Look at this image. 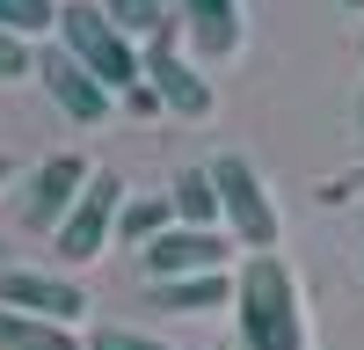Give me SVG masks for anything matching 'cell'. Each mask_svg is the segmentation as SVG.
I'll return each mask as SVG.
<instances>
[{"instance_id": "cell-1", "label": "cell", "mask_w": 364, "mask_h": 350, "mask_svg": "<svg viewBox=\"0 0 364 350\" xmlns=\"http://www.w3.org/2000/svg\"><path fill=\"white\" fill-rule=\"evenodd\" d=\"M233 329L248 350H314V329H306V292H299V270L269 248V255H248L233 270Z\"/></svg>"}, {"instance_id": "cell-17", "label": "cell", "mask_w": 364, "mask_h": 350, "mask_svg": "<svg viewBox=\"0 0 364 350\" xmlns=\"http://www.w3.org/2000/svg\"><path fill=\"white\" fill-rule=\"evenodd\" d=\"M87 350H175V343L146 336V329H124V321H102V329L87 336Z\"/></svg>"}, {"instance_id": "cell-5", "label": "cell", "mask_w": 364, "mask_h": 350, "mask_svg": "<svg viewBox=\"0 0 364 350\" xmlns=\"http://www.w3.org/2000/svg\"><path fill=\"white\" fill-rule=\"evenodd\" d=\"M124 204H132V190H124V183H117V175L102 168L95 183H87V197L73 204V219L51 233V248L66 255V262H95V255L117 241V219H124Z\"/></svg>"}, {"instance_id": "cell-19", "label": "cell", "mask_w": 364, "mask_h": 350, "mask_svg": "<svg viewBox=\"0 0 364 350\" xmlns=\"http://www.w3.org/2000/svg\"><path fill=\"white\" fill-rule=\"evenodd\" d=\"M124 110H132V117H154V110H168V102H161V88H154V80H139L132 95H124Z\"/></svg>"}, {"instance_id": "cell-6", "label": "cell", "mask_w": 364, "mask_h": 350, "mask_svg": "<svg viewBox=\"0 0 364 350\" xmlns=\"http://www.w3.org/2000/svg\"><path fill=\"white\" fill-rule=\"evenodd\" d=\"M87 183H95V168H87L80 154H51L44 168H29V190H22V226L29 233H58L73 219V204L87 197Z\"/></svg>"}, {"instance_id": "cell-21", "label": "cell", "mask_w": 364, "mask_h": 350, "mask_svg": "<svg viewBox=\"0 0 364 350\" xmlns=\"http://www.w3.org/2000/svg\"><path fill=\"white\" fill-rule=\"evenodd\" d=\"M8 175H15V161H8V154H0V183H8Z\"/></svg>"}, {"instance_id": "cell-13", "label": "cell", "mask_w": 364, "mask_h": 350, "mask_svg": "<svg viewBox=\"0 0 364 350\" xmlns=\"http://www.w3.org/2000/svg\"><path fill=\"white\" fill-rule=\"evenodd\" d=\"M102 15L124 29V37H154V44H168L175 37V0H102Z\"/></svg>"}, {"instance_id": "cell-20", "label": "cell", "mask_w": 364, "mask_h": 350, "mask_svg": "<svg viewBox=\"0 0 364 350\" xmlns=\"http://www.w3.org/2000/svg\"><path fill=\"white\" fill-rule=\"evenodd\" d=\"M357 146H364V95H357Z\"/></svg>"}, {"instance_id": "cell-10", "label": "cell", "mask_w": 364, "mask_h": 350, "mask_svg": "<svg viewBox=\"0 0 364 350\" xmlns=\"http://www.w3.org/2000/svg\"><path fill=\"white\" fill-rule=\"evenodd\" d=\"M146 80L161 88V102H168L175 117H211V102H219V95H211V80L197 73V58H182L175 44H154V51H146Z\"/></svg>"}, {"instance_id": "cell-24", "label": "cell", "mask_w": 364, "mask_h": 350, "mask_svg": "<svg viewBox=\"0 0 364 350\" xmlns=\"http://www.w3.org/2000/svg\"><path fill=\"white\" fill-rule=\"evenodd\" d=\"M357 51H364V37H357Z\"/></svg>"}, {"instance_id": "cell-2", "label": "cell", "mask_w": 364, "mask_h": 350, "mask_svg": "<svg viewBox=\"0 0 364 350\" xmlns=\"http://www.w3.org/2000/svg\"><path fill=\"white\" fill-rule=\"evenodd\" d=\"M58 44H66L109 95H132V88L146 80V51L102 15V0H66V15H58Z\"/></svg>"}, {"instance_id": "cell-7", "label": "cell", "mask_w": 364, "mask_h": 350, "mask_svg": "<svg viewBox=\"0 0 364 350\" xmlns=\"http://www.w3.org/2000/svg\"><path fill=\"white\" fill-rule=\"evenodd\" d=\"M37 80H44V95H51L58 110H66L73 124H102V117L117 110V95H109V88H102L95 73L80 66V58H73L66 44H44V51H37Z\"/></svg>"}, {"instance_id": "cell-14", "label": "cell", "mask_w": 364, "mask_h": 350, "mask_svg": "<svg viewBox=\"0 0 364 350\" xmlns=\"http://www.w3.org/2000/svg\"><path fill=\"white\" fill-rule=\"evenodd\" d=\"M168 226H182V219H175V204H168V190H161V197H132V204H124V219H117V248H154Z\"/></svg>"}, {"instance_id": "cell-4", "label": "cell", "mask_w": 364, "mask_h": 350, "mask_svg": "<svg viewBox=\"0 0 364 350\" xmlns=\"http://www.w3.org/2000/svg\"><path fill=\"white\" fill-rule=\"evenodd\" d=\"M233 241L219 226H168L154 248H139V270L146 285H175V277H226Z\"/></svg>"}, {"instance_id": "cell-9", "label": "cell", "mask_w": 364, "mask_h": 350, "mask_svg": "<svg viewBox=\"0 0 364 350\" xmlns=\"http://www.w3.org/2000/svg\"><path fill=\"white\" fill-rule=\"evenodd\" d=\"M175 22H182V37H190V51L204 58V66L233 58L240 37H248V15H240V0H175Z\"/></svg>"}, {"instance_id": "cell-23", "label": "cell", "mask_w": 364, "mask_h": 350, "mask_svg": "<svg viewBox=\"0 0 364 350\" xmlns=\"http://www.w3.org/2000/svg\"><path fill=\"white\" fill-rule=\"evenodd\" d=\"M343 8H364V0H343Z\"/></svg>"}, {"instance_id": "cell-11", "label": "cell", "mask_w": 364, "mask_h": 350, "mask_svg": "<svg viewBox=\"0 0 364 350\" xmlns=\"http://www.w3.org/2000/svg\"><path fill=\"white\" fill-rule=\"evenodd\" d=\"M168 204H175V219H182V226H219V219H226L219 183H211V168H175Z\"/></svg>"}, {"instance_id": "cell-22", "label": "cell", "mask_w": 364, "mask_h": 350, "mask_svg": "<svg viewBox=\"0 0 364 350\" xmlns=\"http://www.w3.org/2000/svg\"><path fill=\"white\" fill-rule=\"evenodd\" d=\"M226 350H248V343H240V336H233V343H226Z\"/></svg>"}, {"instance_id": "cell-18", "label": "cell", "mask_w": 364, "mask_h": 350, "mask_svg": "<svg viewBox=\"0 0 364 350\" xmlns=\"http://www.w3.org/2000/svg\"><path fill=\"white\" fill-rule=\"evenodd\" d=\"M29 73H37V44L0 29V80H29Z\"/></svg>"}, {"instance_id": "cell-3", "label": "cell", "mask_w": 364, "mask_h": 350, "mask_svg": "<svg viewBox=\"0 0 364 350\" xmlns=\"http://www.w3.org/2000/svg\"><path fill=\"white\" fill-rule=\"evenodd\" d=\"M211 183H219V204H226V233H233L248 255H269V248H277V233H284V212H277V197L262 190L255 161L219 154V161H211Z\"/></svg>"}, {"instance_id": "cell-8", "label": "cell", "mask_w": 364, "mask_h": 350, "mask_svg": "<svg viewBox=\"0 0 364 350\" xmlns=\"http://www.w3.org/2000/svg\"><path fill=\"white\" fill-rule=\"evenodd\" d=\"M0 307L15 314H37V321H58V329H73L87 314V292L73 277H44V270H0Z\"/></svg>"}, {"instance_id": "cell-15", "label": "cell", "mask_w": 364, "mask_h": 350, "mask_svg": "<svg viewBox=\"0 0 364 350\" xmlns=\"http://www.w3.org/2000/svg\"><path fill=\"white\" fill-rule=\"evenodd\" d=\"M154 307H175V314L233 307V270H226V277H175V285H154Z\"/></svg>"}, {"instance_id": "cell-12", "label": "cell", "mask_w": 364, "mask_h": 350, "mask_svg": "<svg viewBox=\"0 0 364 350\" xmlns=\"http://www.w3.org/2000/svg\"><path fill=\"white\" fill-rule=\"evenodd\" d=\"M0 350H87L73 329H58V321H37V314H15L0 307Z\"/></svg>"}, {"instance_id": "cell-16", "label": "cell", "mask_w": 364, "mask_h": 350, "mask_svg": "<svg viewBox=\"0 0 364 350\" xmlns=\"http://www.w3.org/2000/svg\"><path fill=\"white\" fill-rule=\"evenodd\" d=\"M58 15H66V0H0V29H15L29 44H37L44 29H58Z\"/></svg>"}]
</instances>
